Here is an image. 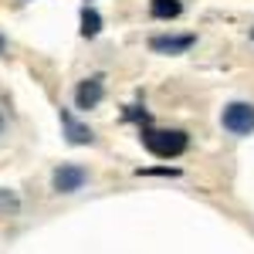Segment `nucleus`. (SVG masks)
Wrapping results in <instances>:
<instances>
[{
	"label": "nucleus",
	"instance_id": "39448f33",
	"mask_svg": "<svg viewBox=\"0 0 254 254\" xmlns=\"http://www.w3.org/2000/svg\"><path fill=\"white\" fill-rule=\"evenodd\" d=\"M193 34H183V38H153L149 41V48L156 51V55H183V51H190L193 48Z\"/></svg>",
	"mask_w": 254,
	"mask_h": 254
},
{
	"label": "nucleus",
	"instance_id": "f257e3e1",
	"mask_svg": "<svg viewBox=\"0 0 254 254\" xmlns=\"http://www.w3.org/2000/svg\"><path fill=\"white\" fill-rule=\"evenodd\" d=\"M142 146L159 159H176L187 153L190 139H187L183 129H146L142 132Z\"/></svg>",
	"mask_w": 254,
	"mask_h": 254
},
{
	"label": "nucleus",
	"instance_id": "6e6552de",
	"mask_svg": "<svg viewBox=\"0 0 254 254\" xmlns=\"http://www.w3.org/2000/svg\"><path fill=\"white\" fill-rule=\"evenodd\" d=\"M98 31H102V17H98V10L85 7V10H81V34H85V38H95Z\"/></svg>",
	"mask_w": 254,
	"mask_h": 254
},
{
	"label": "nucleus",
	"instance_id": "f03ea898",
	"mask_svg": "<svg viewBox=\"0 0 254 254\" xmlns=\"http://www.w3.org/2000/svg\"><path fill=\"white\" fill-rule=\"evenodd\" d=\"M220 122H224V129H227V132L248 136V132L254 129V105H251V102H231V105L224 109Z\"/></svg>",
	"mask_w": 254,
	"mask_h": 254
},
{
	"label": "nucleus",
	"instance_id": "0eeeda50",
	"mask_svg": "<svg viewBox=\"0 0 254 254\" xmlns=\"http://www.w3.org/2000/svg\"><path fill=\"white\" fill-rule=\"evenodd\" d=\"M180 10H183V3H180V0H153V3H149V14H153L156 20L180 17Z\"/></svg>",
	"mask_w": 254,
	"mask_h": 254
},
{
	"label": "nucleus",
	"instance_id": "7ed1b4c3",
	"mask_svg": "<svg viewBox=\"0 0 254 254\" xmlns=\"http://www.w3.org/2000/svg\"><path fill=\"white\" fill-rule=\"evenodd\" d=\"M85 180H88V173H85L81 166L64 163V166H58V170H55V176H51V187H55L58 193H75V190H81V187H85Z\"/></svg>",
	"mask_w": 254,
	"mask_h": 254
},
{
	"label": "nucleus",
	"instance_id": "9d476101",
	"mask_svg": "<svg viewBox=\"0 0 254 254\" xmlns=\"http://www.w3.org/2000/svg\"><path fill=\"white\" fill-rule=\"evenodd\" d=\"M0 129H3V119H0Z\"/></svg>",
	"mask_w": 254,
	"mask_h": 254
},
{
	"label": "nucleus",
	"instance_id": "20e7f679",
	"mask_svg": "<svg viewBox=\"0 0 254 254\" xmlns=\"http://www.w3.org/2000/svg\"><path fill=\"white\" fill-rule=\"evenodd\" d=\"M102 95H105V81L98 78H85L78 85V92H75V105L78 109H95L98 102H102Z\"/></svg>",
	"mask_w": 254,
	"mask_h": 254
},
{
	"label": "nucleus",
	"instance_id": "423d86ee",
	"mask_svg": "<svg viewBox=\"0 0 254 254\" xmlns=\"http://www.w3.org/2000/svg\"><path fill=\"white\" fill-rule=\"evenodd\" d=\"M61 126L68 129V142H75V146H85V142H95V136H92V129H88V126H81V122H75V119L68 116V112H61Z\"/></svg>",
	"mask_w": 254,
	"mask_h": 254
},
{
	"label": "nucleus",
	"instance_id": "1a4fd4ad",
	"mask_svg": "<svg viewBox=\"0 0 254 254\" xmlns=\"http://www.w3.org/2000/svg\"><path fill=\"white\" fill-rule=\"evenodd\" d=\"M0 51H3V38H0Z\"/></svg>",
	"mask_w": 254,
	"mask_h": 254
}]
</instances>
